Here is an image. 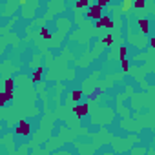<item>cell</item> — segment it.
<instances>
[{"mask_svg": "<svg viewBox=\"0 0 155 155\" xmlns=\"http://www.w3.org/2000/svg\"><path fill=\"white\" fill-rule=\"evenodd\" d=\"M86 17H88V18H91V20H95V22H97V20H99V18H101V17H102V9H101V8H99V6H97V4H93V6H90V11H88V13H86Z\"/></svg>", "mask_w": 155, "mask_h": 155, "instance_id": "1", "label": "cell"}, {"mask_svg": "<svg viewBox=\"0 0 155 155\" xmlns=\"http://www.w3.org/2000/svg\"><path fill=\"white\" fill-rule=\"evenodd\" d=\"M29 131H31V126L28 124V122H24V120H20L18 124H17V128H15V133L17 135H29Z\"/></svg>", "mask_w": 155, "mask_h": 155, "instance_id": "2", "label": "cell"}, {"mask_svg": "<svg viewBox=\"0 0 155 155\" xmlns=\"http://www.w3.org/2000/svg\"><path fill=\"white\" fill-rule=\"evenodd\" d=\"M95 26H97V29H101V28H113V22H111V18L108 17V15H102L97 22H95Z\"/></svg>", "mask_w": 155, "mask_h": 155, "instance_id": "3", "label": "cell"}, {"mask_svg": "<svg viewBox=\"0 0 155 155\" xmlns=\"http://www.w3.org/2000/svg\"><path fill=\"white\" fill-rule=\"evenodd\" d=\"M88 111H90L88 104H77V106L73 108V113H75L77 117H84V115H88Z\"/></svg>", "mask_w": 155, "mask_h": 155, "instance_id": "4", "label": "cell"}, {"mask_svg": "<svg viewBox=\"0 0 155 155\" xmlns=\"http://www.w3.org/2000/svg\"><path fill=\"white\" fill-rule=\"evenodd\" d=\"M11 99H13V91H9V93H6V91L0 93V106H6Z\"/></svg>", "mask_w": 155, "mask_h": 155, "instance_id": "5", "label": "cell"}, {"mask_svg": "<svg viewBox=\"0 0 155 155\" xmlns=\"http://www.w3.org/2000/svg\"><path fill=\"white\" fill-rule=\"evenodd\" d=\"M139 28H140V31L142 33H150V22L146 20V18H139Z\"/></svg>", "mask_w": 155, "mask_h": 155, "instance_id": "6", "label": "cell"}, {"mask_svg": "<svg viewBox=\"0 0 155 155\" xmlns=\"http://www.w3.org/2000/svg\"><path fill=\"white\" fill-rule=\"evenodd\" d=\"M131 8H133V2H131V0H124V2L120 4V11H122V13H130Z\"/></svg>", "mask_w": 155, "mask_h": 155, "instance_id": "7", "label": "cell"}, {"mask_svg": "<svg viewBox=\"0 0 155 155\" xmlns=\"http://www.w3.org/2000/svg\"><path fill=\"white\" fill-rule=\"evenodd\" d=\"M13 88H15V81L13 79H6L4 81V91L9 93V91H13Z\"/></svg>", "mask_w": 155, "mask_h": 155, "instance_id": "8", "label": "cell"}, {"mask_svg": "<svg viewBox=\"0 0 155 155\" xmlns=\"http://www.w3.org/2000/svg\"><path fill=\"white\" fill-rule=\"evenodd\" d=\"M42 73H44V69L42 68H38V69H35V73H33V84H37V82H40L42 81Z\"/></svg>", "mask_w": 155, "mask_h": 155, "instance_id": "9", "label": "cell"}, {"mask_svg": "<svg viewBox=\"0 0 155 155\" xmlns=\"http://www.w3.org/2000/svg\"><path fill=\"white\" fill-rule=\"evenodd\" d=\"M102 44H104V46H111V44H113V37H111V35H106V37L102 38Z\"/></svg>", "mask_w": 155, "mask_h": 155, "instance_id": "10", "label": "cell"}, {"mask_svg": "<svg viewBox=\"0 0 155 155\" xmlns=\"http://www.w3.org/2000/svg\"><path fill=\"white\" fill-rule=\"evenodd\" d=\"M75 6H77V8H79V9H81V8H88V6H91V4L88 2V0H81V2H77Z\"/></svg>", "mask_w": 155, "mask_h": 155, "instance_id": "11", "label": "cell"}, {"mask_svg": "<svg viewBox=\"0 0 155 155\" xmlns=\"http://www.w3.org/2000/svg\"><path fill=\"white\" fill-rule=\"evenodd\" d=\"M81 97H82V93H81V91H73V93H71V99H73L75 102H79V101H81Z\"/></svg>", "mask_w": 155, "mask_h": 155, "instance_id": "12", "label": "cell"}, {"mask_svg": "<svg viewBox=\"0 0 155 155\" xmlns=\"http://www.w3.org/2000/svg\"><path fill=\"white\" fill-rule=\"evenodd\" d=\"M124 58H126V46H122L119 49V60H124Z\"/></svg>", "mask_w": 155, "mask_h": 155, "instance_id": "13", "label": "cell"}, {"mask_svg": "<svg viewBox=\"0 0 155 155\" xmlns=\"http://www.w3.org/2000/svg\"><path fill=\"white\" fill-rule=\"evenodd\" d=\"M144 6H146L144 0H137V2H133V8H137V9H142Z\"/></svg>", "mask_w": 155, "mask_h": 155, "instance_id": "14", "label": "cell"}, {"mask_svg": "<svg viewBox=\"0 0 155 155\" xmlns=\"http://www.w3.org/2000/svg\"><path fill=\"white\" fill-rule=\"evenodd\" d=\"M120 68H122V71H128L130 69V62L124 58V60H120Z\"/></svg>", "mask_w": 155, "mask_h": 155, "instance_id": "15", "label": "cell"}, {"mask_svg": "<svg viewBox=\"0 0 155 155\" xmlns=\"http://www.w3.org/2000/svg\"><path fill=\"white\" fill-rule=\"evenodd\" d=\"M40 35H42L44 38H51V33H49L48 29H40Z\"/></svg>", "mask_w": 155, "mask_h": 155, "instance_id": "16", "label": "cell"}, {"mask_svg": "<svg viewBox=\"0 0 155 155\" xmlns=\"http://www.w3.org/2000/svg\"><path fill=\"white\" fill-rule=\"evenodd\" d=\"M97 6H99L101 9H102V8H106V6H108V0H101V2H99Z\"/></svg>", "mask_w": 155, "mask_h": 155, "instance_id": "17", "label": "cell"}, {"mask_svg": "<svg viewBox=\"0 0 155 155\" xmlns=\"http://www.w3.org/2000/svg\"><path fill=\"white\" fill-rule=\"evenodd\" d=\"M150 46L155 48V38H153V37H150Z\"/></svg>", "mask_w": 155, "mask_h": 155, "instance_id": "18", "label": "cell"}]
</instances>
